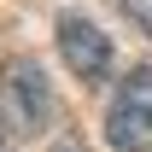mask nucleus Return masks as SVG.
<instances>
[{"label": "nucleus", "instance_id": "nucleus-5", "mask_svg": "<svg viewBox=\"0 0 152 152\" xmlns=\"http://www.w3.org/2000/svg\"><path fill=\"white\" fill-rule=\"evenodd\" d=\"M53 152H88V146H82V140H76V134H64V140H58Z\"/></svg>", "mask_w": 152, "mask_h": 152}, {"label": "nucleus", "instance_id": "nucleus-1", "mask_svg": "<svg viewBox=\"0 0 152 152\" xmlns=\"http://www.w3.org/2000/svg\"><path fill=\"white\" fill-rule=\"evenodd\" d=\"M0 117L12 129H23V134L53 129L58 99H53V88H47L35 58H6V70H0Z\"/></svg>", "mask_w": 152, "mask_h": 152}, {"label": "nucleus", "instance_id": "nucleus-4", "mask_svg": "<svg viewBox=\"0 0 152 152\" xmlns=\"http://www.w3.org/2000/svg\"><path fill=\"white\" fill-rule=\"evenodd\" d=\"M123 12L134 18V29H140V35H152V0H123Z\"/></svg>", "mask_w": 152, "mask_h": 152}, {"label": "nucleus", "instance_id": "nucleus-2", "mask_svg": "<svg viewBox=\"0 0 152 152\" xmlns=\"http://www.w3.org/2000/svg\"><path fill=\"white\" fill-rule=\"evenodd\" d=\"M105 140L117 152H152V70H129L105 111Z\"/></svg>", "mask_w": 152, "mask_h": 152}, {"label": "nucleus", "instance_id": "nucleus-3", "mask_svg": "<svg viewBox=\"0 0 152 152\" xmlns=\"http://www.w3.org/2000/svg\"><path fill=\"white\" fill-rule=\"evenodd\" d=\"M58 53L70 64V76H82V82H105L111 76V41H105V29H94L76 12L58 18Z\"/></svg>", "mask_w": 152, "mask_h": 152}]
</instances>
